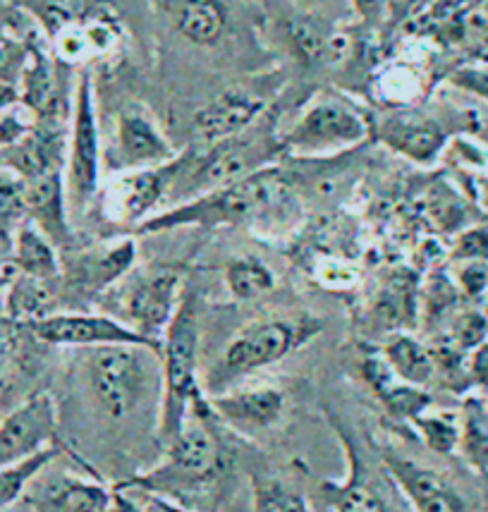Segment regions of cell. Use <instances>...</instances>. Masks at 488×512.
Masks as SVG:
<instances>
[{"label":"cell","instance_id":"cell-1","mask_svg":"<svg viewBox=\"0 0 488 512\" xmlns=\"http://www.w3.org/2000/svg\"><path fill=\"white\" fill-rule=\"evenodd\" d=\"M228 431L211 410L204 390L189 407L182 429L163 448L166 457L115 486L185 510L216 512L235 474V453L225 438Z\"/></svg>","mask_w":488,"mask_h":512},{"label":"cell","instance_id":"cell-2","mask_svg":"<svg viewBox=\"0 0 488 512\" xmlns=\"http://www.w3.org/2000/svg\"><path fill=\"white\" fill-rule=\"evenodd\" d=\"M295 206V185L278 163L252 175L199 194V197L156 211L137 228L139 235H156L175 228H221V225H264Z\"/></svg>","mask_w":488,"mask_h":512},{"label":"cell","instance_id":"cell-3","mask_svg":"<svg viewBox=\"0 0 488 512\" xmlns=\"http://www.w3.org/2000/svg\"><path fill=\"white\" fill-rule=\"evenodd\" d=\"M321 333L323 321L307 312L261 316V319L244 323L225 345L221 357L206 371L201 386L206 395L225 393L242 379L254 376L256 371L283 362L285 357L307 347Z\"/></svg>","mask_w":488,"mask_h":512},{"label":"cell","instance_id":"cell-4","mask_svg":"<svg viewBox=\"0 0 488 512\" xmlns=\"http://www.w3.org/2000/svg\"><path fill=\"white\" fill-rule=\"evenodd\" d=\"M276 125V115L266 113L259 123H254L237 137L211 146H192L185 154H180L178 178L170 192V197H175V204L273 166L283 156Z\"/></svg>","mask_w":488,"mask_h":512},{"label":"cell","instance_id":"cell-5","mask_svg":"<svg viewBox=\"0 0 488 512\" xmlns=\"http://www.w3.org/2000/svg\"><path fill=\"white\" fill-rule=\"evenodd\" d=\"M197 290L185 285L178 314L170 321L161 347V402L156 438L163 448L185 424L192 402L204 393L199 381V312Z\"/></svg>","mask_w":488,"mask_h":512},{"label":"cell","instance_id":"cell-6","mask_svg":"<svg viewBox=\"0 0 488 512\" xmlns=\"http://www.w3.org/2000/svg\"><path fill=\"white\" fill-rule=\"evenodd\" d=\"M84 374L96 407L113 422L137 414L151 395L161 400V355L151 347H94L89 350Z\"/></svg>","mask_w":488,"mask_h":512},{"label":"cell","instance_id":"cell-7","mask_svg":"<svg viewBox=\"0 0 488 512\" xmlns=\"http://www.w3.org/2000/svg\"><path fill=\"white\" fill-rule=\"evenodd\" d=\"M185 285V271L180 266L156 264L142 271L132 268L101 302L111 300L108 314L161 352L170 321L178 314Z\"/></svg>","mask_w":488,"mask_h":512},{"label":"cell","instance_id":"cell-8","mask_svg":"<svg viewBox=\"0 0 488 512\" xmlns=\"http://www.w3.org/2000/svg\"><path fill=\"white\" fill-rule=\"evenodd\" d=\"M371 137V115L343 94L323 91L280 134L283 156L335 158Z\"/></svg>","mask_w":488,"mask_h":512},{"label":"cell","instance_id":"cell-9","mask_svg":"<svg viewBox=\"0 0 488 512\" xmlns=\"http://www.w3.org/2000/svg\"><path fill=\"white\" fill-rule=\"evenodd\" d=\"M134 264V237L67 249L60 254V312H91V304L101 302L132 271Z\"/></svg>","mask_w":488,"mask_h":512},{"label":"cell","instance_id":"cell-10","mask_svg":"<svg viewBox=\"0 0 488 512\" xmlns=\"http://www.w3.org/2000/svg\"><path fill=\"white\" fill-rule=\"evenodd\" d=\"M101 132L96 118L94 79L89 67L77 72L75 101L67 127L65 187L70 211H84L96 199L101 185Z\"/></svg>","mask_w":488,"mask_h":512},{"label":"cell","instance_id":"cell-11","mask_svg":"<svg viewBox=\"0 0 488 512\" xmlns=\"http://www.w3.org/2000/svg\"><path fill=\"white\" fill-rule=\"evenodd\" d=\"M178 170L180 154L163 166L115 173L113 180L101 192V216L118 228L137 230L170 197Z\"/></svg>","mask_w":488,"mask_h":512},{"label":"cell","instance_id":"cell-12","mask_svg":"<svg viewBox=\"0 0 488 512\" xmlns=\"http://www.w3.org/2000/svg\"><path fill=\"white\" fill-rule=\"evenodd\" d=\"M106 163L113 173H127V170H142L170 163L178 151L168 142L161 127L146 108L125 106L115 115L113 139L106 149Z\"/></svg>","mask_w":488,"mask_h":512},{"label":"cell","instance_id":"cell-13","mask_svg":"<svg viewBox=\"0 0 488 512\" xmlns=\"http://www.w3.org/2000/svg\"><path fill=\"white\" fill-rule=\"evenodd\" d=\"M371 137L417 166L436 163L453 142L436 115L414 106L390 108L381 118L371 120Z\"/></svg>","mask_w":488,"mask_h":512},{"label":"cell","instance_id":"cell-14","mask_svg":"<svg viewBox=\"0 0 488 512\" xmlns=\"http://www.w3.org/2000/svg\"><path fill=\"white\" fill-rule=\"evenodd\" d=\"M27 328L41 345L48 347H84V350H94V347L106 345H142L156 350L149 340L134 333L125 323L113 319L111 314L56 312L46 316V319L27 323Z\"/></svg>","mask_w":488,"mask_h":512},{"label":"cell","instance_id":"cell-15","mask_svg":"<svg viewBox=\"0 0 488 512\" xmlns=\"http://www.w3.org/2000/svg\"><path fill=\"white\" fill-rule=\"evenodd\" d=\"M67 446L58 431V407L48 393H32L0 422V465L20 462L41 450Z\"/></svg>","mask_w":488,"mask_h":512},{"label":"cell","instance_id":"cell-16","mask_svg":"<svg viewBox=\"0 0 488 512\" xmlns=\"http://www.w3.org/2000/svg\"><path fill=\"white\" fill-rule=\"evenodd\" d=\"M268 113V101L252 87H230L192 115V146H211L237 137Z\"/></svg>","mask_w":488,"mask_h":512},{"label":"cell","instance_id":"cell-17","mask_svg":"<svg viewBox=\"0 0 488 512\" xmlns=\"http://www.w3.org/2000/svg\"><path fill=\"white\" fill-rule=\"evenodd\" d=\"M386 477L414 512H472L467 496L443 472L386 450L381 455Z\"/></svg>","mask_w":488,"mask_h":512},{"label":"cell","instance_id":"cell-18","mask_svg":"<svg viewBox=\"0 0 488 512\" xmlns=\"http://www.w3.org/2000/svg\"><path fill=\"white\" fill-rule=\"evenodd\" d=\"M211 410L233 434L252 436L283 422L288 398L276 386H244L209 395Z\"/></svg>","mask_w":488,"mask_h":512},{"label":"cell","instance_id":"cell-19","mask_svg":"<svg viewBox=\"0 0 488 512\" xmlns=\"http://www.w3.org/2000/svg\"><path fill=\"white\" fill-rule=\"evenodd\" d=\"M60 67L51 51L32 34V51L24 65L20 84V106L32 115L34 120H48V123H67V113L72 111L67 101L65 79L60 75Z\"/></svg>","mask_w":488,"mask_h":512},{"label":"cell","instance_id":"cell-20","mask_svg":"<svg viewBox=\"0 0 488 512\" xmlns=\"http://www.w3.org/2000/svg\"><path fill=\"white\" fill-rule=\"evenodd\" d=\"M67 127L70 123L34 120L29 132L0 156V168H8L22 180H34L46 173H65Z\"/></svg>","mask_w":488,"mask_h":512},{"label":"cell","instance_id":"cell-21","mask_svg":"<svg viewBox=\"0 0 488 512\" xmlns=\"http://www.w3.org/2000/svg\"><path fill=\"white\" fill-rule=\"evenodd\" d=\"M108 498L111 489L101 479L70 472L39 474L24 493V503L34 512H103Z\"/></svg>","mask_w":488,"mask_h":512},{"label":"cell","instance_id":"cell-22","mask_svg":"<svg viewBox=\"0 0 488 512\" xmlns=\"http://www.w3.org/2000/svg\"><path fill=\"white\" fill-rule=\"evenodd\" d=\"M24 204H27V221H32L58 247L60 254L75 247L65 173L58 170V173L24 180Z\"/></svg>","mask_w":488,"mask_h":512},{"label":"cell","instance_id":"cell-23","mask_svg":"<svg viewBox=\"0 0 488 512\" xmlns=\"http://www.w3.org/2000/svg\"><path fill=\"white\" fill-rule=\"evenodd\" d=\"M335 424V434L338 441L343 443L345 457H347V477L343 481L326 479L321 484V496L326 501L331 512H390V505L381 493L376 491V486L371 484L366 477L364 460L357 453L352 434L345 429L343 424Z\"/></svg>","mask_w":488,"mask_h":512},{"label":"cell","instance_id":"cell-24","mask_svg":"<svg viewBox=\"0 0 488 512\" xmlns=\"http://www.w3.org/2000/svg\"><path fill=\"white\" fill-rule=\"evenodd\" d=\"M359 371H362L366 386L374 390L376 398L381 400L388 417L398 419V422L410 424L417 414H422L433 405L429 390L410 386V383H405L393 374V369L388 367V362L378 352V347L364 350Z\"/></svg>","mask_w":488,"mask_h":512},{"label":"cell","instance_id":"cell-25","mask_svg":"<svg viewBox=\"0 0 488 512\" xmlns=\"http://www.w3.org/2000/svg\"><path fill=\"white\" fill-rule=\"evenodd\" d=\"M170 27L189 44L211 48L228 29V8L223 0H151Z\"/></svg>","mask_w":488,"mask_h":512},{"label":"cell","instance_id":"cell-26","mask_svg":"<svg viewBox=\"0 0 488 512\" xmlns=\"http://www.w3.org/2000/svg\"><path fill=\"white\" fill-rule=\"evenodd\" d=\"M371 321L381 328L383 338L390 333L407 331L419 321V285L410 273H395L378 290L371 304Z\"/></svg>","mask_w":488,"mask_h":512},{"label":"cell","instance_id":"cell-27","mask_svg":"<svg viewBox=\"0 0 488 512\" xmlns=\"http://www.w3.org/2000/svg\"><path fill=\"white\" fill-rule=\"evenodd\" d=\"M3 314L17 323H34L46 316L60 312V290L58 280H41L17 273L5 288Z\"/></svg>","mask_w":488,"mask_h":512},{"label":"cell","instance_id":"cell-28","mask_svg":"<svg viewBox=\"0 0 488 512\" xmlns=\"http://www.w3.org/2000/svg\"><path fill=\"white\" fill-rule=\"evenodd\" d=\"M378 352L393 369V374L410 386L426 388L436 381V362H433L431 347L410 331L386 335L378 345Z\"/></svg>","mask_w":488,"mask_h":512},{"label":"cell","instance_id":"cell-29","mask_svg":"<svg viewBox=\"0 0 488 512\" xmlns=\"http://www.w3.org/2000/svg\"><path fill=\"white\" fill-rule=\"evenodd\" d=\"M60 455H70L72 460H75L77 465L84 469V472L99 477V474H96V469L91 467L82 455H77L70 446L46 448L32 457H24V460H20V462L0 465V512L10 510L12 505L20 501V498H24V493H27L29 486H32V481L39 477V474H44L46 467L51 465V462H56Z\"/></svg>","mask_w":488,"mask_h":512},{"label":"cell","instance_id":"cell-30","mask_svg":"<svg viewBox=\"0 0 488 512\" xmlns=\"http://www.w3.org/2000/svg\"><path fill=\"white\" fill-rule=\"evenodd\" d=\"M10 261L17 273L41 280L60 278V252L32 221H24L10 247Z\"/></svg>","mask_w":488,"mask_h":512},{"label":"cell","instance_id":"cell-31","mask_svg":"<svg viewBox=\"0 0 488 512\" xmlns=\"http://www.w3.org/2000/svg\"><path fill=\"white\" fill-rule=\"evenodd\" d=\"M412 431L431 453L455 455L462 438V412L431 405L410 422Z\"/></svg>","mask_w":488,"mask_h":512},{"label":"cell","instance_id":"cell-32","mask_svg":"<svg viewBox=\"0 0 488 512\" xmlns=\"http://www.w3.org/2000/svg\"><path fill=\"white\" fill-rule=\"evenodd\" d=\"M225 285L235 300L252 302L276 288V273L256 256H235L225 266Z\"/></svg>","mask_w":488,"mask_h":512},{"label":"cell","instance_id":"cell-33","mask_svg":"<svg viewBox=\"0 0 488 512\" xmlns=\"http://www.w3.org/2000/svg\"><path fill=\"white\" fill-rule=\"evenodd\" d=\"M457 453L469 469L486 477L488 474V412L479 398H467L462 410V438Z\"/></svg>","mask_w":488,"mask_h":512},{"label":"cell","instance_id":"cell-34","mask_svg":"<svg viewBox=\"0 0 488 512\" xmlns=\"http://www.w3.org/2000/svg\"><path fill=\"white\" fill-rule=\"evenodd\" d=\"M27 221L24 204V180L8 168H0V245L10 254L12 240L20 225Z\"/></svg>","mask_w":488,"mask_h":512},{"label":"cell","instance_id":"cell-35","mask_svg":"<svg viewBox=\"0 0 488 512\" xmlns=\"http://www.w3.org/2000/svg\"><path fill=\"white\" fill-rule=\"evenodd\" d=\"M422 79L419 72L407 63H395L383 67L376 79V94L388 103L390 108H405L414 99H419Z\"/></svg>","mask_w":488,"mask_h":512},{"label":"cell","instance_id":"cell-36","mask_svg":"<svg viewBox=\"0 0 488 512\" xmlns=\"http://www.w3.org/2000/svg\"><path fill=\"white\" fill-rule=\"evenodd\" d=\"M27 340H32L29 328L8 319L0 309V386H5L24 367Z\"/></svg>","mask_w":488,"mask_h":512},{"label":"cell","instance_id":"cell-37","mask_svg":"<svg viewBox=\"0 0 488 512\" xmlns=\"http://www.w3.org/2000/svg\"><path fill=\"white\" fill-rule=\"evenodd\" d=\"M252 484L254 512H309V505L302 493L288 489L280 481L254 479Z\"/></svg>","mask_w":488,"mask_h":512},{"label":"cell","instance_id":"cell-38","mask_svg":"<svg viewBox=\"0 0 488 512\" xmlns=\"http://www.w3.org/2000/svg\"><path fill=\"white\" fill-rule=\"evenodd\" d=\"M453 280L460 290L462 300L484 309L488 297V264L484 261H467V264H455Z\"/></svg>","mask_w":488,"mask_h":512},{"label":"cell","instance_id":"cell-39","mask_svg":"<svg viewBox=\"0 0 488 512\" xmlns=\"http://www.w3.org/2000/svg\"><path fill=\"white\" fill-rule=\"evenodd\" d=\"M450 259L453 264H467V261L488 264V223H474L462 228L450 247Z\"/></svg>","mask_w":488,"mask_h":512},{"label":"cell","instance_id":"cell-40","mask_svg":"<svg viewBox=\"0 0 488 512\" xmlns=\"http://www.w3.org/2000/svg\"><path fill=\"white\" fill-rule=\"evenodd\" d=\"M29 51H32V34L24 39L10 36L8 41L0 44V82L5 84H20L22 70L29 60Z\"/></svg>","mask_w":488,"mask_h":512},{"label":"cell","instance_id":"cell-41","mask_svg":"<svg viewBox=\"0 0 488 512\" xmlns=\"http://www.w3.org/2000/svg\"><path fill=\"white\" fill-rule=\"evenodd\" d=\"M448 82L455 89L465 91L467 96L488 103V63L484 60H472V63L457 65L448 75Z\"/></svg>","mask_w":488,"mask_h":512},{"label":"cell","instance_id":"cell-42","mask_svg":"<svg viewBox=\"0 0 488 512\" xmlns=\"http://www.w3.org/2000/svg\"><path fill=\"white\" fill-rule=\"evenodd\" d=\"M32 123H34V118L27 120L22 113H17L15 108L0 115V156H3L12 144L20 142L24 134L29 132Z\"/></svg>","mask_w":488,"mask_h":512},{"label":"cell","instance_id":"cell-43","mask_svg":"<svg viewBox=\"0 0 488 512\" xmlns=\"http://www.w3.org/2000/svg\"><path fill=\"white\" fill-rule=\"evenodd\" d=\"M319 283L333 290H345L355 285V268L347 266L345 261L326 259L319 264Z\"/></svg>","mask_w":488,"mask_h":512},{"label":"cell","instance_id":"cell-44","mask_svg":"<svg viewBox=\"0 0 488 512\" xmlns=\"http://www.w3.org/2000/svg\"><path fill=\"white\" fill-rule=\"evenodd\" d=\"M467 379L469 388H479L488 393V340L467 357Z\"/></svg>","mask_w":488,"mask_h":512},{"label":"cell","instance_id":"cell-45","mask_svg":"<svg viewBox=\"0 0 488 512\" xmlns=\"http://www.w3.org/2000/svg\"><path fill=\"white\" fill-rule=\"evenodd\" d=\"M350 5L364 27L371 29H376L383 22L388 10V0H350Z\"/></svg>","mask_w":488,"mask_h":512},{"label":"cell","instance_id":"cell-46","mask_svg":"<svg viewBox=\"0 0 488 512\" xmlns=\"http://www.w3.org/2000/svg\"><path fill=\"white\" fill-rule=\"evenodd\" d=\"M103 512H144V510L139 508V505L134 503L130 496H127V491H122V489H118V486H113L111 498H108V503H106V508H103Z\"/></svg>","mask_w":488,"mask_h":512},{"label":"cell","instance_id":"cell-47","mask_svg":"<svg viewBox=\"0 0 488 512\" xmlns=\"http://www.w3.org/2000/svg\"><path fill=\"white\" fill-rule=\"evenodd\" d=\"M20 106V89L15 84L0 82V115Z\"/></svg>","mask_w":488,"mask_h":512},{"label":"cell","instance_id":"cell-48","mask_svg":"<svg viewBox=\"0 0 488 512\" xmlns=\"http://www.w3.org/2000/svg\"><path fill=\"white\" fill-rule=\"evenodd\" d=\"M17 276L15 266H12L10 254L5 252L3 245H0V288H8V283Z\"/></svg>","mask_w":488,"mask_h":512},{"label":"cell","instance_id":"cell-49","mask_svg":"<svg viewBox=\"0 0 488 512\" xmlns=\"http://www.w3.org/2000/svg\"><path fill=\"white\" fill-rule=\"evenodd\" d=\"M146 498H149L151 505H156V508H161V510H166V512H194V510L178 508V505H170V503H166V501H161V498H151V496H146Z\"/></svg>","mask_w":488,"mask_h":512},{"label":"cell","instance_id":"cell-50","mask_svg":"<svg viewBox=\"0 0 488 512\" xmlns=\"http://www.w3.org/2000/svg\"><path fill=\"white\" fill-rule=\"evenodd\" d=\"M12 36V24H10V17H3L0 15V44L3 41H8Z\"/></svg>","mask_w":488,"mask_h":512},{"label":"cell","instance_id":"cell-51","mask_svg":"<svg viewBox=\"0 0 488 512\" xmlns=\"http://www.w3.org/2000/svg\"><path fill=\"white\" fill-rule=\"evenodd\" d=\"M484 312H486V316H488V297H486V304H484Z\"/></svg>","mask_w":488,"mask_h":512},{"label":"cell","instance_id":"cell-52","mask_svg":"<svg viewBox=\"0 0 488 512\" xmlns=\"http://www.w3.org/2000/svg\"><path fill=\"white\" fill-rule=\"evenodd\" d=\"M154 512H166V510H161V508H156V505H154Z\"/></svg>","mask_w":488,"mask_h":512},{"label":"cell","instance_id":"cell-53","mask_svg":"<svg viewBox=\"0 0 488 512\" xmlns=\"http://www.w3.org/2000/svg\"><path fill=\"white\" fill-rule=\"evenodd\" d=\"M486 194H488V178H486Z\"/></svg>","mask_w":488,"mask_h":512},{"label":"cell","instance_id":"cell-54","mask_svg":"<svg viewBox=\"0 0 488 512\" xmlns=\"http://www.w3.org/2000/svg\"><path fill=\"white\" fill-rule=\"evenodd\" d=\"M3 512H12V510H3Z\"/></svg>","mask_w":488,"mask_h":512}]
</instances>
